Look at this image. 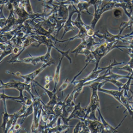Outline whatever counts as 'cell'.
<instances>
[{
	"label": "cell",
	"mask_w": 133,
	"mask_h": 133,
	"mask_svg": "<svg viewBox=\"0 0 133 133\" xmlns=\"http://www.w3.org/2000/svg\"><path fill=\"white\" fill-rule=\"evenodd\" d=\"M34 99V118H33V123L32 126H31V132H38L39 125V118H38V114L39 109L41 108L42 104H41V96L39 95V97H35V95L32 96Z\"/></svg>",
	"instance_id": "7"
},
{
	"label": "cell",
	"mask_w": 133,
	"mask_h": 133,
	"mask_svg": "<svg viewBox=\"0 0 133 133\" xmlns=\"http://www.w3.org/2000/svg\"><path fill=\"white\" fill-rule=\"evenodd\" d=\"M34 42H37L36 41V39L35 38V36L34 35H29L28 37L26 38V39L24 41L23 44H22V46L19 48H15L14 49V52H13V55H12V58L9 61V63H16L18 60V57L20 56V54L23 52V51L26 49L28 46H29L30 45H32Z\"/></svg>",
	"instance_id": "9"
},
{
	"label": "cell",
	"mask_w": 133,
	"mask_h": 133,
	"mask_svg": "<svg viewBox=\"0 0 133 133\" xmlns=\"http://www.w3.org/2000/svg\"><path fill=\"white\" fill-rule=\"evenodd\" d=\"M78 12H80V11L78 10L77 8H76V6L74 4H70L69 5V16H68V19H67L66 22L64 23V33H63V35H61L62 38L64 37V35H65L67 32L75 29V25L73 24V21H72V16L74 15L75 13H78Z\"/></svg>",
	"instance_id": "11"
},
{
	"label": "cell",
	"mask_w": 133,
	"mask_h": 133,
	"mask_svg": "<svg viewBox=\"0 0 133 133\" xmlns=\"http://www.w3.org/2000/svg\"><path fill=\"white\" fill-rule=\"evenodd\" d=\"M53 64L52 63H47V64H44L41 68H39L38 70H35V71L29 73V74H27V75H22L21 74L20 72H10V71H7L8 74H10V75H13V76H19L22 79L25 80V83H32L35 82V79L37 77V76L41 73L42 70L46 69V67L50 66V65H52Z\"/></svg>",
	"instance_id": "8"
},
{
	"label": "cell",
	"mask_w": 133,
	"mask_h": 133,
	"mask_svg": "<svg viewBox=\"0 0 133 133\" xmlns=\"http://www.w3.org/2000/svg\"><path fill=\"white\" fill-rule=\"evenodd\" d=\"M62 121V118L59 117L58 118V124L53 127H50V128H47L44 131L45 133H58V132H67L68 128L70 127L69 124H65L64 122L61 123Z\"/></svg>",
	"instance_id": "15"
},
{
	"label": "cell",
	"mask_w": 133,
	"mask_h": 133,
	"mask_svg": "<svg viewBox=\"0 0 133 133\" xmlns=\"http://www.w3.org/2000/svg\"><path fill=\"white\" fill-rule=\"evenodd\" d=\"M52 79H53V77H51V76H46V77H45V81H46L45 88H46V89H48V88H49V83H51Z\"/></svg>",
	"instance_id": "26"
},
{
	"label": "cell",
	"mask_w": 133,
	"mask_h": 133,
	"mask_svg": "<svg viewBox=\"0 0 133 133\" xmlns=\"http://www.w3.org/2000/svg\"><path fill=\"white\" fill-rule=\"evenodd\" d=\"M78 16H77V18L76 19V21L73 22V24L75 25L76 28H78L79 29V32L78 34L76 35L74 37H71L70 39H66V41H63V42H68V41H73L75 39H87L89 36H91L89 35V32H88V29L86 28V25L84 24V22H83L81 17V12H78Z\"/></svg>",
	"instance_id": "5"
},
{
	"label": "cell",
	"mask_w": 133,
	"mask_h": 133,
	"mask_svg": "<svg viewBox=\"0 0 133 133\" xmlns=\"http://www.w3.org/2000/svg\"><path fill=\"white\" fill-rule=\"evenodd\" d=\"M69 84H70V83H69V81L66 80L63 84H62V86H61L60 88H59V89L58 90V92H60V93H61V99L63 98V90H64V89H66L67 86L69 85Z\"/></svg>",
	"instance_id": "25"
},
{
	"label": "cell",
	"mask_w": 133,
	"mask_h": 133,
	"mask_svg": "<svg viewBox=\"0 0 133 133\" xmlns=\"http://www.w3.org/2000/svg\"><path fill=\"white\" fill-rule=\"evenodd\" d=\"M98 42H95V37L94 36H89L87 39H82V43L79 45V46L76 48L75 50L71 51L72 53H75L76 55H78V54H84L86 56V60H85V66L83 68V70H81V71L78 73L79 75L81 74L82 72L85 70V68L88 66L90 62L93 61V59L95 58L94 55L92 54V47L97 45Z\"/></svg>",
	"instance_id": "1"
},
{
	"label": "cell",
	"mask_w": 133,
	"mask_h": 133,
	"mask_svg": "<svg viewBox=\"0 0 133 133\" xmlns=\"http://www.w3.org/2000/svg\"><path fill=\"white\" fill-rule=\"evenodd\" d=\"M64 58V56H62V58H60V61L58 62V64L57 68H56L55 70V74L53 76V80H54V89L53 90H57V85L59 82V79H60V68H61V63L63 61V58Z\"/></svg>",
	"instance_id": "20"
},
{
	"label": "cell",
	"mask_w": 133,
	"mask_h": 133,
	"mask_svg": "<svg viewBox=\"0 0 133 133\" xmlns=\"http://www.w3.org/2000/svg\"><path fill=\"white\" fill-rule=\"evenodd\" d=\"M101 83H100V82H95V83L89 85L90 89H92L91 100H90L89 105L87 107L86 114V118H89V119L97 120V118L95 116V112L100 109V100H99L98 90Z\"/></svg>",
	"instance_id": "2"
},
{
	"label": "cell",
	"mask_w": 133,
	"mask_h": 133,
	"mask_svg": "<svg viewBox=\"0 0 133 133\" xmlns=\"http://www.w3.org/2000/svg\"><path fill=\"white\" fill-rule=\"evenodd\" d=\"M116 4H117V3L112 2V1L104 3V4L101 5V6L97 10L95 11V15H94V18H93V20H92V23L89 26V29H92V30H95L96 24H97V22H99V20H100V18L101 17L102 14L104 12H106V11L111 10L114 9V8H115L116 7Z\"/></svg>",
	"instance_id": "6"
},
{
	"label": "cell",
	"mask_w": 133,
	"mask_h": 133,
	"mask_svg": "<svg viewBox=\"0 0 133 133\" xmlns=\"http://www.w3.org/2000/svg\"><path fill=\"white\" fill-rule=\"evenodd\" d=\"M104 83H106V81L102 82V83H101L100 87H99V90L103 93H107V94H109L112 95L117 100L118 102H119L122 106H124V107H125V109L127 110V112H129L130 116L133 119V108L131 107V103H130L129 101V99L125 97L124 95V89L121 88V89H119L118 90H110V89H101V87H102L104 85Z\"/></svg>",
	"instance_id": "3"
},
{
	"label": "cell",
	"mask_w": 133,
	"mask_h": 133,
	"mask_svg": "<svg viewBox=\"0 0 133 133\" xmlns=\"http://www.w3.org/2000/svg\"><path fill=\"white\" fill-rule=\"evenodd\" d=\"M90 4L89 2H86V1H83V2H80L79 4H77V9L78 10L80 11V12H82L83 10H85L86 12L89 14V15H90V12L89 11V7L90 6Z\"/></svg>",
	"instance_id": "22"
},
{
	"label": "cell",
	"mask_w": 133,
	"mask_h": 133,
	"mask_svg": "<svg viewBox=\"0 0 133 133\" xmlns=\"http://www.w3.org/2000/svg\"><path fill=\"white\" fill-rule=\"evenodd\" d=\"M86 123L90 130V132L92 133H102L105 132V127L102 122H100V120H94L86 118Z\"/></svg>",
	"instance_id": "13"
},
{
	"label": "cell",
	"mask_w": 133,
	"mask_h": 133,
	"mask_svg": "<svg viewBox=\"0 0 133 133\" xmlns=\"http://www.w3.org/2000/svg\"><path fill=\"white\" fill-rule=\"evenodd\" d=\"M114 15H115V16H122V12H121L120 10H115Z\"/></svg>",
	"instance_id": "27"
},
{
	"label": "cell",
	"mask_w": 133,
	"mask_h": 133,
	"mask_svg": "<svg viewBox=\"0 0 133 133\" xmlns=\"http://www.w3.org/2000/svg\"><path fill=\"white\" fill-rule=\"evenodd\" d=\"M14 49L15 47L12 44L8 43V44H3L1 43V56H0V61L3 60V58L6 57L7 55H10L14 52Z\"/></svg>",
	"instance_id": "17"
},
{
	"label": "cell",
	"mask_w": 133,
	"mask_h": 133,
	"mask_svg": "<svg viewBox=\"0 0 133 133\" xmlns=\"http://www.w3.org/2000/svg\"><path fill=\"white\" fill-rule=\"evenodd\" d=\"M34 83H35V85H38V86L41 87V89H43L44 91L47 94L48 97H49V101H48V103H47L48 106L54 107H55V105L57 104V103H58V96H57V90H53V91L52 92V91H50V90L48 89H46L45 87L41 86V84H39V83H38V82H35H35H34Z\"/></svg>",
	"instance_id": "14"
},
{
	"label": "cell",
	"mask_w": 133,
	"mask_h": 133,
	"mask_svg": "<svg viewBox=\"0 0 133 133\" xmlns=\"http://www.w3.org/2000/svg\"><path fill=\"white\" fill-rule=\"evenodd\" d=\"M81 1L89 2L91 5H94L95 11L98 10V8H100L101 6V4L103 3V0H81Z\"/></svg>",
	"instance_id": "24"
},
{
	"label": "cell",
	"mask_w": 133,
	"mask_h": 133,
	"mask_svg": "<svg viewBox=\"0 0 133 133\" xmlns=\"http://www.w3.org/2000/svg\"><path fill=\"white\" fill-rule=\"evenodd\" d=\"M97 112H99V115H100V118H101V122L103 123V125H104V127H105V132H107V133H109V132H117V129L121 125V124L123 123L124 119L125 118V117H124V118H123V119H122V121L120 122V124H118V125L117 127H116V128H114V127L110 125V124H109L108 123H107L106 120H105V118H104V117H103V115L101 114V110H100V109L97 110Z\"/></svg>",
	"instance_id": "18"
},
{
	"label": "cell",
	"mask_w": 133,
	"mask_h": 133,
	"mask_svg": "<svg viewBox=\"0 0 133 133\" xmlns=\"http://www.w3.org/2000/svg\"><path fill=\"white\" fill-rule=\"evenodd\" d=\"M20 6L25 8V10H26L29 14H34L29 0H21V2H20Z\"/></svg>",
	"instance_id": "23"
},
{
	"label": "cell",
	"mask_w": 133,
	"mask_h": 133,
	"mask_svg": "<svg viewBox=\"0 0 133 133\" xmlns=\"http://www.w3.org/2000/svg\"><path fill=\"white\" fill-rule=\"evenodd\" d=\"M74 133H77V132H90V130L89 128V126H88V124L86 123L85 119L84 120H80V122H78V124H76L75 126L74 130H73V131Z\"/></svg>",
	"instance_id": "19"
},
{
	"label": "cell",
	"mask_w": 133,
	"mask_h": 133,
	"mask_svg": "<svg viewBox=\"0 0 133 133\" xmlns=\"http://www.w3.org/2000/svg\"><path fill=\"white\" fill-rule=\"evenodd\" d=\"M123 31H119V34L117 35H112L108 32V30L106 29V31H105V34L104 35H100L99 32H95V35H96L97 37H100V38H102L104 39L105 41H107V43H109V42H116L118 43V41H122L123 42H127L125 41H124V38H126V37H129L130 35H121Z\"/></svg>",
	"instance_id": "10"
},
{
	"label": "cell",
	"mask_w": 133,
	"mask_h": 133,
	"mask_svg": "<svg viewBox=\"0 0 133 133\" xmlns=\"http://www.w3.org/2000/svg\"><path fill=\"white\" fill-rule=\"evenodd\" d=\"M86 114H87V107L86 108H82L81 103L79 102L78 104L74 106V109H73L72 112L67 118V122L69 123V121L71 118H79L80 120L86 119Z\"/></svg>",
	"instance_id": "12"
},
{
	"label": "cell",
	"mask_w": 133,
	"mask_h": 133,
	"mask_svg": "<svg viewBox=\"0 0 133 133\" xmlns=\"http://www.w3.org/2000/svg\"><path fill=\"white\" fill-rule=\"evenodd\" d=\"M34 114V105H30V106H29L27 107V109H26V111L24 112V114L22 115L21 118H22V119L21 121V123H20V124H21V125L23 124L25 119H26V118L29 117V116L30 114Z\"/></svg>",
	"instance_id": "21"
},
{
	"label": "cell",
	"mask_w": 133,
	"mask_h": 133,
	"mask_svg": "<svg viewBox=\"0 0 133 133\" xmlns=\"http://www.w3.org/2000/svg\"><path fill=\"white\" fill-rule=\"evenodd\" d=\"M1 100L4 102V115H3V123L1 125V129H2V132H5V130H6V125L8 121L10 120V118L11 117V114H9L7 112V107H6V100L7 99L4 97V95H1Z\"/></svg>",
	"instance_id": "16"
},
{
	"label": "cell",
	"mask_w": 133,
	"mask_h": 133,
	"mask_svg": "<svg viewBox=\"0 0 133 133\" xmlns=\"http://www.w3.org/2000/svg\"><path fill=\"white\" fill-rule=\"evenodd\" d=\"M115 48H128V46H117L116 42H109V43L101 45L95 50L92 51V54L94 55L95 59V67L99 68V63L101 60V58L107 54L110 51L115 49Z\"/></svg>",
	"instance_id": "4"
}]
</instances>
